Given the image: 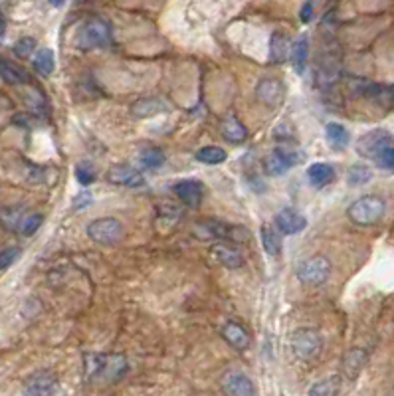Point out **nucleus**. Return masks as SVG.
<instances>
[{
	"instance_id": "nucleus-1",
	"label": "nucleus",
	"mask_w": 394,
	"mask_h": 396,
	"mask_svg": "<svg viewBox=\"0 0 394 396\" xmlns=\"http://www.w3.org/2000/svg\"><path fill=\"white\" fill-rule=\"evenodd\" d=\"M127 373V361L121 355H85V376L90 381L113 385Z\"/></svg>"
},
{
	"instance_id": "nucleus-29",
	"label": "nucleus",
	"mask_w": 394,
	"mask_h": 396,
	"mask_svg": "<svg viewBox=\"0 0 394 396\" xmlns=\"http://www.w3.org/2000/svg\"><path fill=\"white\" fill-rule=\"evenodd\" d=\"M34 70L40 73V76H50L54 68H56V58H54V52L50 48H42L38 50L34 56V62H32Z\"/></svg>"
},
{
	"instance_id": "nucleus-34",
	"label": "nucleus",
	"mask_w": 394,
	"mask_h": 396,
	"mask_svg": "<svg viewBox=\"0 0 394 396\" xmlns=\"http://www.w3.org/2000/svg\"><path fill=\"white\" fill-rule=\"evenodd\" d=\"M12 50H14V54L18 56V58H28V56H32V52L36 50V40L34 38H20L14 46H12Z\"/></svg>"
},
{
	"instance_id": "nucleus-12",
	"label": "nucleus",
	"mask_w": 394,
	"mask_h": 396,
	"mask_svg": "<svg viewBox=\"0 0 394 396\" xmlns=\"http://www.w3.org/2000/svg\"><path fill=\"white\" fill-rule=\"evenodd\" d=\"M107 181L119 185V187L139 188L145 187V176L141 175L137 169L129 167V164H115L107 171Z\"/></svg>"
},
{
	"instance_id": "nucleus-11",
	"label": "nucleus",
	"mask_w": 394,
	"mask_h": 396,
	"mask_svg": "<svg viewBox=\"0 0 394 396\" xmlns=\"http://www.w3.org/2000/svg\"><path fill=\"white\" fill-rule=\"evenodd\" d=\"M297 163H300L297 153L286 149V147H278L269 153V157L266 159V171L272 176H279L288 173L291 167H295Z\"/></svg>"
},
{
	"instance_id": "nucleus-10",
	"label": "nucleus",
	"mask_w": 394,
	"mask_h": 396,
	"mask_svg": "<svg viewBox=\"0 0 394 396\" xmlns=\"http://www.w3.org/2000/svg\"><path fill=\"white\" fill-rule=\"evenodd\" d=\"M58 390V376L52 371H36L24 383L26 395H54Z\"/></svg>"
},
{
	"instance_id": "nucleus-17",
	"label": "nucleus",
	"mask_w": 394,
	"mask_h": 396,
	"mask_svg": "<svg viewBox=\"0 0 394 396\" xmlns=\"http://www.w3.org/2000/svg\"><path fill=\"white\" fill-rule=\"evenodd\" d=\"M212 256H214V260H218L224 268L228 269H238L242 268L244 266V257L242 254L234 248V246L230 244H224V242H218V244L212 246Z\"/></svg>"
},
{
	"instance_id": "nucleus-22",
	"label": "nucleus",
	"mask_w": 394,
	"mask_h": 396,
	"mask_svg": "<svg viewBox=\"0 0 394 396\" xmlns=\"http://www.w3.org/2000/svg\"><path fill=\"white\" fill-rule=\"evenodd\" d=\"M365 365H367V353L360 349H353L349 351L347 355H345V359H343V373L347 379H357L360 374V371L365 369Z\"/></svg>"
},
{
	"instance_id": "nucleus-2",
	"label": "nucleus",
	"mask_w": 394,
	"mask_h": 396,
	"mask_svg": "<svg viewBox=\"0 0 394 396\" xmlns=\"http://www.w3.org/2000/svg\"><path fill=\"white\" fill-rule=\"evenodd\" d=\"M386 212V202L377 195H367V197L357 198L347 210L349 220L357 226H372L377 222L383 220Z\"/></svg>"
},
{
	"instance_id": "nucleus-21",
	"label": "nucleus",
	"mask_w": 394,
	"mask_h": 396,
	"mask_svg": "<svg viewBox=\"0 0 394 396\" xmlns=\"http://www.w3.org/2000/svg\"><path fill=\"white\" fill-rule=\"evenodd\" d=\"M220 135L228 143H244V141L248 139V131H246L242 121L236 115H228L222 121Z\"/></svg>"
},
{
	"instance_id": "nucleus-42",
	"label": "nucleus",
	"mask_w": 394,
	"mask_h": 396,
	"mask_svg": "<svg viewBox=\"0 0 394 396\" xmlns=\"http://www.w3.org/2000/svg\"><path fill=\"white\" fill-rule=\"evenodd\" d=\"M48 2H50L52 6H62V4H64L66 0H48Z\"/></svg>"
},
{
	"instance_id": "nucleus-18",
	"label": "nucleus",
	"mask_w": 394,
	"mask_h": 396,
	"mask_svg": "<svg viewBox=\"0 0 394 396\" xmlns=\"http://www.w3.org/2000/svg\"><path fill=\"white\" fill-rule=\"evenodd\" d=\"M222 339L236 351H246L250 347V335H248V331L244 329L242 325H238V323H226V325L222 327Z\"/></svg>"
},
{
	"instance_id": "nucleus-16",
	"label": "nucleus",
	"mask_w": 394,
	"mask_h": 396,
	"mask_svg": "<svg viewBox=\"0 0 394 396\" xmlns=\"http://www.w3.org/2000/svg\"><path fill=\"white\" fill-rule=\"evenodd\" d=\"M173 192L188 208H197L198 204L202 202V185L198 181H192V178L178 181L173 187Z\"/></svg>"
},
{
	"instance_id": "nucleus-33",
	"label": "nucleus",
	"mask_w": 394,
	"mask_h": 396,
	"mask_svg": "<svg viewBox=\"0 0 394 396\" xmlns=\"http://www.w3.org/2000/svg\"><path fill=\"white\" fill-rule=\"evenodd\" d=\"M228 159V153L222 147H204L197 153V161L204 164H222Z\"/></svg>"
},
{
	"instance_id": "nucleus-8",
	"label": "nucleus",
	"mask_w": 394,
	"mask_h": 396,
	"mask_svg": "<svg viewBox=\"0 0 394 396\" xmlns=\"http://www.w3.org/2000/svg\"><path fill=\"white\" fill-rule=\"evenodd\" d=\"M355 87H357V94L372 104H377L379 107H383V109L394 107V85H379V83L367 82V80H359V82H355Z\"/></svg>"
},
{
	"instance_id": "nucleus-36",
	"label": "nucleus",
	"mask_w": 394,
	"mask_h": 396,
	"mask_svg": "<svg viewBox=\"0 0 394 396\" xmlns=\"http://www.w3.org/2000/svg\"><path fill=\"white\" fill-rule=\"evenodd\" d=\"M42 214H26V218H24V222H22V226H20V234L22 236H32V234L40 228V224H42Z\"/></svg>"
},
{
	"instance_id": "nucleus-7",
	"label": "nucleus",
	"mask_w": 394,
	"mask_h": 396,
	"mask_svg": "<svg viewBox=\"0 0 394 396\" xmlns=\"http://www.w3.org/2000/svg\"><path fill=\"white\" fill-rule=\"evenodd\" d=\"M394 145V137L384 129H372L367 135H363L357 143V151L365 159H374L388 147Z\"/></svg>"
},
{
	"instance_id": "nucleus-31",
	"label": "nucleus",
	"mask_w": 394,
	"mask_h": 396,
	"mask_svg": "<svg viewBox=\"0 0 394 396\" xmlns=\"http://www.w3.org/2000/svg\"><path fill=\"white\" fill-rule=\"evenodd\" d=\"M167 161V157H164V153L159 149V147H147V149H143L139 153V163L145 167V169H161L162 164Z\"/></svg>"
},
{
	"instance_id": "nucleus-25",
	"label": "nucleus",
	"mask_w": 394,
	"mask_h": 396,
	"mask_svg": "<svg viewBox=\"0 0 394 396\" xmlns=\"http://www.w3.org/2000/svg\"><path fill=\"white\" fill-rule=\"evenodd\" d=\"M0 78L6 83H12V85H20V83H28L30 82V76L26 73V70L14 66L8 59L0 58Z\"/></svg>"
},
{
	"instance_id": "nucleus-19",
	"label": "nucleus",
	"mask_w": 394,
	"mask_h": 396,
	"mask_svg": "<svg viewBox=\"0 0 394 396\" xmlns=\"http://www.w3.org/2000/svg\"><path fill=\"white\" fill-rule=\"evenodd\" d=\"M169 109V104H164L161 97H143L137 104L131 107V113L135 117H155L159 113H164Z\"/></svg>"
},
{
	"instance_id": "nucleus-6",
	"label": "nucleus",
	"mask_w": 394,
	"mask_h": 396,
	"mask_svg": "<svg viewBox=\"0 0 394 396\" xmlns=\"http://www.w3.org/2000/svg\"><path fill=\"white\" fill-rule=\"evenodd\" d=\"M329 274H331V262L325 256H315L305 260L297 266V271H295L297 280L302 281L303 285H309V288H317V285L325 283L327 278H329Z\"/></svg>"
},
{
	"instance_id": "nucleus-9",
	"label": "nucleus",
	"mask_w": 394,
	"mask_h": 396,
	"mask_svg": "<svg viewBox=\"0 0 394 396\" xmlns=\"http://www.w3.org/2000/svg\"><path fill=\"white\" fill-rule=\"evenodd\" d=\"M204 234L209 238H218V240H230V242H248L250 240V232L242 228V226H236V224H228V222L220 220H209L200 224Z\"/></svg>"
},
{
	"instance_id": "nucleus-35",
	"label": "nucleus",
	"mask_w": 394,
	"mask_h": 396,
	"mask_svg": "<svg viewBox=\"0 0 394 396\" xmlns=\"http://www.w3.org/2000/svg\"><path fill=\"white\" fill-rule=\"evenodd\" d=\"M76 176H78V183L87 187L95 181V169L90 163H78L76 164Z\"/></svg>"
},
{
	"instance_id": "nucleus-23",
	"label": "nucleus",
	"mask_w": 394,
	"mask_h": 396,
	"mask_svg": "<svg viewBox=\"0 0 394 396\" xmlns=\"http://www.w3.org/2000/svg\"><path fill=\"white\" fill-rule=\"evenodd\" d=\"M24 218H26V212L20 206H4V208H0V224L8 232H20Z\"/></svg>"
},
{
	"instance_id": "nucleus-5",
	"label": "nucleus",
	"mask_w": 394,
	"mask_h": 396,
	"mask_svg": "<svg viewBox=\"0 0 394 396\" xmlns=\"http://www.w3.org/2000/svg\"><path fill=\"white\" fill-rule=\"evenodd\" d=\"M87 236L95 244L113 246L123 240L125 230L121 220H117L113 216H105V218H95L87 226Z\"/></svg>"
},
{
	"instance_id": "nucleus-26",
	"label": "nucleus",
	"mask_w": 394,
	"mask_h": 396,
	"mask_svg": "<svg viewBox=\"0 0 394 396\" xmlns=\"http://www.w3.org/2000/svg\"><path fill=\"white\" fill-rule=\"evenodd\" d=\"M260 236H262V246H264V250H266L267 256L269 257L281 256V250H283V246H281V238H279V234L276 232L274 228L264 226V228L260 230Z\"/></svg>"
},
{
	"instance_id": "nucleus-39",
	"label": "nucleus",
	"mask_w": 394,
	"mask_h": 396,
	"mask_svg": "<svg viewBox=\"0 0 394 396\" xmlns=\"http://www.w3.org/2000/svg\"><path fill=\"white\" fill-rule=\"evenodd\" d=\"M90 202H92V195L90 192H80L78 197L73 198V208L83 210L85 206H90Z\"/></svg>"
},
{
	"instance_id": "nucleus-28",
	"label": "nucleus",
	"mask_w": 394,
	"mask_h": 396,
	"mask_svg": "<svg viewBox=\"0 0 394 396\" xmlns=\"http://www.w3.org/2000/svg\"><path fill=\"white\" fill-rule=\"evenodd\" d=\"M290 42L286 34L281 32H274L272 36V42H269V59L276 62V64H281L283 59L288 58V52H290Z\"/></svg>"
},
{
	"instance_id": "nucleus-27",
	"label": "nucleus",
	"mask_w": 394,
	"mask_h": 396,
	"mask_svg": "<svg viewBox=\"0 0 394 396\" xmlns=\"http://www.w3.org/2000/svg\"><path fill=\"white\" fill-rule=\"evenodd\" d=\"M325 135H327V141L331 143V147L337 149V151H341V149H345L349 145V139H351V135H349V131L341 123H327V127H325Z\"/></svg>"
},
{
	"instance_id": "nucleus-4",
	"label": "nucleus",
	"mask_w": 394,
	"mask_h": 396,
	"mask_svg": "<svg viewBox=\"0 0 394 396\" xmlns=\"http://www.w3.org/2000/svg\"><path fill=\"white\" fill-rule=\"evenodd\" d=\"M321 349H323V339L315 329L303 327L297 329L291 337V351L300 361H314L321 355Z\"/></svg>"
},
{
	"instance_id": "nucleus-32",
	"label": "nucleus",
	"mask_w": 394,
	"mask_h": 396,
	"mask_svg": "<svg viewBox=\"0 0 394 396\" xmlns=\"http://www.w3.org/2000/svg\"><path fill=\"white\" fill-rule=\"evenodd\" d=\"M372 171L367 164H353L347 173V183L351 187H363L367 183H371Z\"/></svg>"
},
{
	"instance_id": "nucleus-24",
	"label": "nucleus",
	"mask_w": 394,
	"mask_h": 396,
	"mask_svg": "<svg viewBox=\"0 0 394 396\" xmlns=\"http://www.w3.org/2000/svg\"><path fill=\"white\" fill-rule=\"evenodd\" d=\"M307 58H309V40H307V36H302V38H297V42L291 46V64H293L295 73L302 76L303 71H305Z\"/></svg>"
},
{
	"instance_id": "nucleus-14",
	"label": "nucleus",
	"mask_w": 394,
	"mask_h": 396,
	"mask_svg": "<svg viewBox=\"0 0 394 396\" xmlns=\"http://www.w3.org/2000/svg\"><path fill=\"white\" fill-rule=\"evenodd\" d=\"M276 226L281 234L293 236L307 228V218L295 208H283L276 214Z\"/></svg>"
},
{
	"instance_id": "nucleus-13",
	"label": "nucleus",
	"mask_w": 394,
	"mask_h": 396,
	"mask_svg": "<svg viewBox=\"0 0 394 396\" xmlns=\"http://www.w3.org/2000/svg\"><path fill=\"white\" fill-rule=\"evenodd\" d=\"M255 95L262 104H266L267 107H278L286 97V87L279 80L274 78H266V80H260L255 85Z\"/></svg>"
},
{
	"instance_id": "nucleus-38",
	"label": "nucleus",
	"mask_w": 394,
	"mask_h": 396,
	"mask_svg": "<svg viewBox=\"0 0 394 396\" xmlns=\"http://www.w3.org/2000/svg\"><path fill=\"white\" fill-rule=\"evenodd\" d=\"M377 163H379V167H383L386 171L394 173V145L393 147H388V149H384V151L377 157Z\"/></svg>"
},
{
	"instance_id": "nucleus-20",
	"label": "nucleus",
	"mask_w": 394,
	"mask_h": 396,
	"mask_svg": "<svg viewBox=\"0 0 394 396\" xmlns=\"http://www.w3.org/2000/svg\"><path fill=\"white\" fill-rule=\"evenodd\" d=\"M307 178H309L311 187L323 188L335 181V169L327 163H314L307 169Z\"/></svg>"
},
{
	"instance_id": "nucleus-30",
	"label": "nucleus",
	"mask_w": 394,
	"mask_h": 396,
	"mask_svg": "<svg viewBox=\"0 0 394 396\" xmlns=\"http://www.w3.org/2000/svg\"><path fill=\"white\" fill-rule=\"evenodd\" d=\"M341 393V376H329L309 388V395L314 396H335Z\"/></svg>"
},
{
	"instance_id": "nucleus-15",
	"label": "nucleus",
	"mask_w": 394,
	"mask_h": 396,
	"mask_svg": "<svg viewBox=\"0 0 394 396\" xmlns=\"http://www.w3.org/2000/svg\"><path fill=\"white\" fill-rule=\"evenodd\" d=\"M222 390L226 395L230 396H248V395H255L254 383L246 376L244 373H238V371H230L222 376Z\"/></svg>"
},
{
	"instance_id": "nucleus-40",
	"label": "nucleus",
	"mask_w": 394,
	"mask_h": 396,
	"mask_svg": "<svg viewBox=\"0 0 394 396\" xmlns=\"http://www.w3.org/2000/svg\"><path fill=\"white\" fill-rule=\"evenodd\" d=\"M300 18H302L303 24L311 22V18H314V2L311 0H307L305 4H303L302 8V14H300Z\"/></svg>"
},
{
	"instance_id": "nucleus-41",
	"label": "nucleus",
	"mask_w": 394,
	"mask_h": 396,
	"mask_svg": "<svg viewBox=\"0 0 394 396\" xmlns=\"http://www.w3.org/2000/svg\"><path fill=\"white\" fill-rule=\"evenodd\" d=\"M4 32H6V18L0 14V38L4 36Z\"/></svg>"
},
{
	"instance_id": "nucleus-3",
	"label": "nucleus",
	"mask_w": 394,
	"mask_h": 396,
	"mask_svg": "<svg viewBox=\"0 0 394 396\" xmlns=\"http://www.w3.org/2000/svg\"><path fill=\"white\" fill-rule=\"evenodd\" d=\"M111 42V26L105 22L104 18H90L81 24L76 38V46L90 52L95 48H105Z\"/></svg>"
},
{
	"instance_id": "nucleus-37",
	"label": "nucleus",
	"mask_w": 394,
	"mask_h": 396,
	"mask_svg": "<svg viewBox=\"0 0 394 396\" xmlns=\"http://www.w3.org/2000/svg\"><path fill=\"white\" fill-rule=\"evenodd\" d=\"M20 257V248H4L2 252H0V271H4V269H8Z\"/></svg>"
}]
</instances>
